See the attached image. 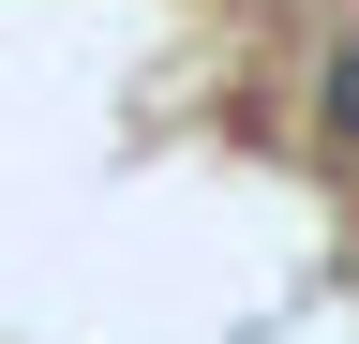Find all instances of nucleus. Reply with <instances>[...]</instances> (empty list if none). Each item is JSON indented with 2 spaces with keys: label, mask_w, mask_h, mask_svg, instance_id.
<instances>
[{
  "label": "nucleus",
  "mask_w": 359,
  "mask_h": 344,
  "mask_svg": "<svg viewBox=\"0 0 359 344\" xmlns=\"http://www.w3.org/2000/svg\"><path fill=\"white\" fill-rule=\"evenodd\" d=\"M314 120H330V150H359V30L314 60Z\"/></svg>",
  "instance_id": "nucleus-1"
}]
</instances>
